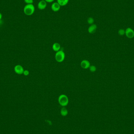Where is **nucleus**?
Segmentation results:
<instances>
[{
  "mask_svg": "<svg viewBox=\"0 0 134 134\" xmlns=\"http://www.w3.org/2000/svg\"><path fill=\"white\" fill-rule=\"evenodd\" d=\"M58 101L60 105L63 107H65L68 105L69 99L67 97L65 94H61L58 97Z\"/></svg>",
  "mask_w": 134,
  "mask_h": 134,
  "instance_id": "2",
  "label": "nucleus"
},
{
  "mask_svg": "<svg viewBox=\"0 0 134 134\" xmlns=\"http://www.w3.org/2000/svg\"><path fill=\"white\" fill-rule=\"evenodd\" d=\"M23 74H24V75H25V76H27V75H28L29 74V71H28L27 70L24 71Z\"/></svg>",
  "mask_w": 134,
  "mask_h": 134,
  "instance_id": "17",
  "label": "nucleus"
},
{
  "mask_svg": "<svg viewBox=\"0 0 134 134\" xmlns=\"http://www.w3.org/2000/svg\"><path fill=\"white\" fill-rule=\"evenodd\" d=\"M80 66L83 69H87L89 67L90 63L88 60H84L81 62Z\"/></svg>",
  "mask_w": 134,
  "mask_h": 134,
  "instance_id": "5",
  "label": "nucleus"
},
{
  "mask_svg": "<svg viewBox=\"0 0 134 134\" xmlns=\"http://www.w3.org/2000/svg\"></svg>",
  "mask_w": 134,
  "mask_h": 134,
  "instance_id": "20",
  "label": "nucleus"
},
{
  "mask_svg": "<svg viewBox=\"0 0 134 134\" xmlns=\"http://www.w3.org/2000/svg\"><path fill=\"white\" fill-rule=\"evenodd\" d=\"M2 14L0 13V20L1 19V18H2Z\"/></svg>",
  "mask_w": 134,
  "mask_h": 134,
  "instance_id": "19",
  "label": "nucleus"
},
{
  "mask_svg": "<svg viewBox=\"0 0 134 134\" xmlns=\"http://www.w3.org/2000/svg\"><path fill=\"white\" fill-rule=\"evenodd\" d=\"M60 45L58 43H55L54 44V45H53L52 48L54 50V51H59L60 50Z\"/></svg>",
  "mask_w": 134,
  "mask_h": 134,
  "instance_id": "10",
  "label": "nucleus"
},
{
  "mask_svg": "<svg viewBox=\"0 0 134 134\" xmlns=\"http://www.w3.org/2000/svg\"><path fill=\"white\" fill-rule=\"evenodd\" d=\"M51 8L53 11L57 12L60 9V6L57 2H54L51 5Z\"/></svg>",
  "mask_w": 134,
  "mask_h": 134,
  "instance_id": "8",
  "label": "nucleus"
},
{
  "mask_svg": "<svg viewBox=\"0 0 134 134\" xmlns=\"http://www.w3.org/2000/svg\"><path fill=\"white\" fill-rule=\"evenodd\" d=\"M65 53L62 50H60L56 53L55 58L58 63H61L64 61L65 59Z\"/></svg>",
  "mask_w": 134,
  "mask_h": 134,
  "instance_id": "3",
  "label": "nucleus"
},
{
  "mask_svg": "<svg viewBox=\"0 0 134 134\" xmlns=\"http://www.w3.org/2000/svg\"><path fill=\"white\" fill-rule=\"evenodd\" d=\"M35 8L33 4H26L24 8V12L25 15L30 16L34 13Z\"/></svg>",
  "mask_w": 134,
  "mask_h": 134,
  "instance_id": "1",
  "label": "nucleus"
},
{
  "mask_svg": "<svg viewBox=\"0 0 134 134\" xmlns=\"http://www.w3.org/2000/svg\"><path fill=\"white\" fill-rule=\"evenodd\" d=\"M26 3L27 4H33V0H24Z\"/></svg>",
  "mask_w": 134,
  "mask_h": 134,
  "instance_id": "16",
  "label": "nucleus"
},
{
  "mask_svg": "<svg viewBox=\"0 0 134 134\" xmlns=\"http://www.w3.org/2000/svg\"><path fill=\"white\" fill-rule=\"evenodd\" d=\"M89 69L90 71L91 72H94L97 70V68L95 66H94V65H92V66H90Z\"/></svg>",
  "mask_w": 134,
  "mask_h": 134,
  "instance_id": "13",
  "label": "nucleus"
},
{
  "mask_svg": "<svg viewBox=\"0 0 134 134\" xmlns=\"http://www.w3.org/2000/svg\"><path fill=\"white\" fill-rule=\"evenodd\" d=\"M87 22L88 24L91 25L93 24V23L94 22V20L92 17H89L87 20Z\"/></svg>",
  "mask_w": 134,
  "mask_h": 134,
  "instance_id": "14",
  "label": "nucleus"
},
{
  "mask_svg": "<svg viewBox=\"0 0 134 134\" xmlns=\"http://www.w3.org/2000/svg\"><path fill=\"white\" fill-rule=\"evenodd\" d=\"M60 114L62 116H67L68 114V111L66 108L63 107L60 110Z\"/></svg>",
  "mask_w": 134,
  "mask_h": 134,
  "instance_id": "12",
  "label": "nucleus"
},
{
  "mask_svg": "<svg viewBox=\"0 0 134 134\" xmlns=\"http://www.w3.org/2000/svg\"><path fill=\"white\" fill-rule=\"evenodd\" d=\"M97 29V26L95 24H93L88 29V31L90 34H93L96 32Z\"/></svg>",
  "mask_w": 134,
  "mask_h": 134,
  "instance_id": "9",
  "label": "nucleus"
},
{
  "mask_svg": "<svg viewBox=\"0 0 134 134\" xmlns=\"http://www.w3.org/2000/svg\"><path fill=\"white\" fill-rule=\"evenodd\" d=\"M46 6L47 2L45 0H41L38 4V8L41 10L45 9Z\"/></svg>",
  "mask_w": 134,
  "mask_h": 134,
  "instance_id": "6",
  "label": "nucleus"
},
{
  "mask_svg": "<svg viewBox=\"0 0 134 134\" xmlns=\"http://www.w3.org/2000/svg\"><path fill=\"white\" fill-rule=\"evenodd\" d=\"M45 1L48 3H51V2H53L54 1V0H45Z\"/></svg>",
  "mask_w": 134,
  "mask_h": 134,
  "instance_id": "18",
  "label": "nucleus"
},
{
  "mask_svg": "<svg viewBox=\"0 0 134 134\" xmlns=\"http://www.w3.org/2000/svg\"><path fill=\"white\" fill-rule=\"evenodd\" d=\"M125 34L127 38L132 39L134 37V31L131 28L129 27L125 31Z\"/></svg>",
  "mask_w": 134,
  "mask_h": 134,
  "instance_id": "4",
  "label": "nucleus"
},
{
  "mask_svg": "<svg viewBox=\"0 0 134 134\" xmlns=\"http://www.w3.org/2000/svg\"><path fill=\"white\" fill-rule=\"evenodd\" d=\"M69 0H57V2L60 6H64L67 5Z\"/></svg>",
  "mask_w": 134,
  "mask_h": 134,
  "instance_id": "11",
  "label": "nucleus"
},
{
  "mask_svg": "<svg viewBox=\"0 0 134 134\" xmlns=\"http://www.w3.org/2000/svg\"><path fill=\"white\" fill-rule=\"evenodd\" d=\"M14 70L15 72L17 74L19 75L22 74L24 73V69L21 65H17L14 68Z\"/></svg>",
  "mask_w": 134,
  "mask_h": 134,
  "instance_id": "7",
  "label": "nucleus"
},
{
  "mask_svg": "<svg viewBox=\"0 0 134 134\" xmlns=\"http://www.w3.org/2000/svg\"><path fill=\"white\" fill-rule=\"evenodd\" d=\"M118 34L121 36H123L125 34V31L123 29H120L118 31Z\"/></svg>",
  "mask_w": 134,
  "mask_h": 134,
  "instance_id": "15",
  "label": "nucleus"
}]
</instances>
